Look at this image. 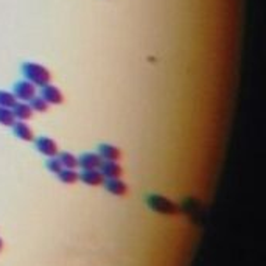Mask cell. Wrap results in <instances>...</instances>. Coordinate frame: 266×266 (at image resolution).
<instances>
[{
  "label": "cell",
  "instance_id": "6da1fadb",
  "mask_svg": "<svg viewBox=\"0 0 266 266\" xmlns=\"http://www.w3.org/2000/svg\"><path fill=\"white\" fill-rule=\"evenodd\" d=\"M22 73H23L26 81H30L35 86H39V87L48 84L51 79L50 70L41 64H36V63H25L22 66Z\"/></svg>",
  "mask_w": 266,
  "mask_h": 266
},
{
  "label": "cell",
  "instance_id": "7a4b0ae2",
  "mask_svg": "<svg viewBox=\"0 0 266 266\" xmlns=\"http://www.w3.org/2000/svg\"><path fill=\"white\" fill-rule=\"evenodd\" d=\"M146 205L156 214L161 215H176L179 214V205H177L174 201L157 195V193H151L150 196L146 198Z\"/></svg>",
  "mask_w": 266,
  "mask_h": 266
},
{
  "label": "cell",
  "instance_id": "3957f363",
  "mask_svg": "<svg viewBox=\"0 0 266 266\" xmlns=\"http://www.w3.org/2000/svg\"><path fill=\"white\" fill-rule=\"evenodd\" d=\"M13 94L17 100H22V101H30L33 97H36V86L32 84L30 81L23 79V81H19L14 84V89H13Z\"/></svg>",
  "mask_w": 266,
  "mask_h": 266
},
{
  "label": "cell",
  "instance_id": "277c9868",
  "mask_svg": "<svg viewBox=\"0 0 266 266\" xmlns=\"http://www.w3.org/2000/svg\"><path fill=\"white\" fill-rule=\"evenodd\" d=\"M42 100H45L48 104H61L64 101V95L63 92L59 91V89L53 84H45V86H41V95H39Z\"/></svg>",
  "mask_w": 266,
  "mask_h": 266
},
{
  "label": "cell",
  "instance_id": "5b68a950",
  "mask_svg": "<svg viewBox=\"0 0 266 266\" xmlns=\"http://www.w3.org/2000/svg\"><path fill=\"white\" fill-rule=\"evenodd\" d=\"M36 143V150L38 153H41L42 156H47V157H55L58 156V143L47 137V136H42V137H38L35 140Z\"/></svg>",
  "mask_w": 266,
  "mask_h": 266
},
{
  "label": "cell",
  "instance_id": "8992f818",
  "mask_svg": "<svg viewBox=\"0 0 266 266\" xmlns=\"http://www.w3.org/2000/svg\"><path fill=\"white\" fill-rule=\"evenodd\" d=\"M103 159L98 153H84L78 157V167L81 170H98Z\"/></svg>",
  "mask_w": 266,
  "mask_h": 266
},
{
  "label": "cell",
  "instance_id": "52a82bcc",
  "mask_svg": "<svg viewBox=\"0 0 266 266\" xmlns=\"http://www.w3.org/2000/svg\"><path fill=\"white\" fill-rule=\"evenodd\" d=\"M79 181L86 185L98 187V185H103L104 177L100 173V170H83L79 173Z\"/></svg>",
  "mask_w": 266,
  "mask_h": 266
},
{
  "label": "cell",
  "instance_id": "ba28073f",
  "mask_svg": "<svg viewBox=\"0 0 266 266\" xmlns=\"http://www.w3.org/2000/svg\"><path fill=\"white\" fill-rule=\"evenodd\" d=\"M104 189L114 196H125L128 193V185L120 179V177H112V179H104Z\"/></svg>",
  "mask_w": 266,
  "mask_h": 266
},
{
  "label": "cell",
  "instance_id": "9c48e42d",
  "mask_svg": "<svg viewBox=\"0 0 266 266\" xmlns=\"http://www.w3.org/2000/svg\"><path fill=\"white\" fill-rule=\"evenodd\" d=\"M98 170H100V173L103 174L104 179H112V177H120L122 173H123L122 167L118 165L117 162H112V161H103Z\"/></svg>",
  "mask_w": 266,
  "mask_h": 266
},
{
  "label": "cell",
  "instance_id": "30bf717a",
  "mask_svg": "<svg viewBox=\"0 0 266 266\" xmlns=\"http://www.w3.org/2000/svg\"><path fill=\"white\" fill-rule=\"evenodd\" d=\"M11 111L14 114V118L19 122L30 120V118L33 117V109H32V106H30V103H26V101H17L11 108Z\"/></svg>",
  "mask_w": 266,
  "mask_h": 266
},
{
  "label": "cell",
  "instance_id": "8fae6325",
  "mask_svg": "<svg viewBox=\"0 0 266 266\" xmlns=\"http://www.w3.org/2000/svg\"><path fill=\"white\" fill-rule=\"evenodd\" d=\"M98 154L103 161H112V162H117L122 157V151L111 143H101L98 146Z\"/></svg>",
  "mask_w": 266,
  "mask_h": 266
},
{
  "label": "cell",
  "instance_id": "7c38bea8",
  "mask_svg": "<svg viewBox=\"0 0 266 266\" xmlns=\"http://www.w3.org/2000/svg\"><path fill=\"white\" fill-rule=\"evenodd\" d=\"M13 128V132L17 139L23 140V142H33L35 140V134H33V129L30 128L25 122H19L16 120L14 125L11 126Z\"/></svg>",
  "mask_w": 266,
  "mask_h": 266
},
{
  "label": "cell",
  "instance_id": "4fadbf2b",
  "mask_svg": "<svg viewBox=\"0 0 266 266\" xmlns=\"http://www.w3.org/2000/svg\"><path fill=\"white\" fill-rule=\"evenodd\" d=\"M58 179L61 181L63 184H75L79 181V174L75 171V170H70V168H63L61 173H58Z\"/></svg>",
  "mask_w": 266,
  "mask_h": 266
},
{
  "label": "cell",
  "instance_id": "5bb4252c",
  "mask_svg": "<svg viewBox=\"0 0 266 266\" xmlns=\"http://www.w3.org/2000/svg\"><path fill=\"white\" fill-rule=\"evenodd\" d=\"M16 122L14 114L10 108H2L0 106V125L4 126H13Z\"/></svg>",
  "mask_w": 266,
  "mask_h": 266
},
{
  "label": "cell",
  "instance_id": "9a60e30c",
  "mask_svg": "<svg viewBox=\"0 0 266 266\" xmlns=\"http://www.w3.org/2000/svg\"><path fill=\"white\" fill-rule=\"evenodd\" d=\"M58 159L61 161V164H63L64 168L75 170V168L78 167V157H76L75 154H72V153H67V151H66V153H61Z\"/></svg>",
  "mask_w": 266,
  "mask_h": 266
},
{
  "label": "cell",
  "instance_id": "2e32d148",
  "mask_svg": "<svg viewBox=\"0 0 266 266\" xmlns=\"http://www.w3.org/2000/svg\"><path fill=\"white\" fill-rule=\"evenodd\" d=\"M28 103H30V106H32L33 112H41V114L47 112V111H48V106H50V104H48L45 100H42L41 97H33Z\"/></svg>",
  "mask_w": 266,
  "mask_h": 266
},
{
  "label": "cell",
  "instance_id": "e0dca14e",
  "mask_svg": "<svg viewBox=\"0 0 266 266\" xmlns=\"http://www.w3.org/2000/svg\"><path fill=\"white\" fill-rule=\"evenodd\" d=\"M17 103V98L14 97L13 92H7V91H0V106L2 108H13Z\"/></svg>",
  "mask_w": 266,
  "mask_h": 266
},
{
  "label": "cell",
  "instance_id": "ac0fdd59",
  "mask_svg": "<svg viewBox=\"0 0 266 266\" xmlns=\"http://www.w3.org/2000/svg\"><path fill=\"white\" fill-rule=\"evenodd\" d=\"M45 167H47V170L50 171V173H53V174H58V173H61L63 171V164H61V161H59L56 156L55 157H48V161H47V164H45Z\"/></svg>",
  "mask_w": 266,
  "mask_h": 266
},
{
  "label": "cell",
  "instance_id": "d6986e66",
  "mask_svg": "<svg viewBox=\"0 0 266 266\" xmlns=\"http://www.w3.org/2000/svg\"><path fill=\"white\" fill-rule=\"evenodd\" d=\"M2 249H4V240L0 238V252H2Z\"/></svg>",
  "mask_w": 266,
  "mask_h": 266
}]
</instances>
